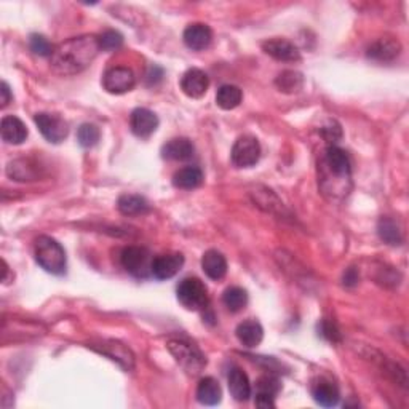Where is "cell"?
<instances>
[{"instance_id":"obj_35","label":"cell","mask_w":409,"mask_h":409,"mask_svg":"<svg viewBox=\"0 0 409 409\" xmlns=\"http://www.w3.org/2000/svg\"><path fill=\"white\" fill-rule=\"evenodd\" d=\"M318 331H320V336L326 339V341H330L332 344H336L341 341V331H339L337 325L335 321L331 320H321L320 325H318Z\"/></svg>"},{"instance_id":"obj_9","label":"cell","mask_w":409,"mask_h":409,"mask_svg":"<svg viewBox=\"0 0 409 409\" xmlns=\"http://www.w3.org/2000/svg\"><path fill=\"white\" fill-rule=\"evenodd\" d=\"M134 85H136V77H134L131 69L128 67H110L103 77L104 90L110 95H124V93L131 91Z\"/></svg>"},{"instance_id":"obj_24","label":"cell","mask_w":409,"mask_h":409,"mask_svg":"<svg viewBox=\"0 0 409 409\" xmlns=\"http://www.w3.org/2000/svg\"><path fill=\"white\" fill-rule=\"evenodd\" d=\"M203 183V173L198 167H184L173 176L174 187L183 190H192Z\"/></svg>"},{"instance_id":"obj_14","label":"cell","mask_w":409,"mask_h":409,"mask_svg":"<svg viewBox=\"0 0 409 409\" xmlns=\"http://www.w3.org/2000/svg\"><path fill=\"white\" fill-rule=\"evenodd\" d=\"M262 50L273 60L283 63H294L301 60V53L294 44L285 39H271L262 44Z\"/></svg>"},{"instance_id":"obj_38","label":"cell","mask_w":409,"mask_h":409,"mask_svg":"<svg viewBox=\"0 0 409 409\" xmlns=\"http://www.w3.org/2000/svg\"><path fill=\"white\" fill-rule=\"evenodd\" d=\"M358 271H356L355 267H350L346 271V273H344V285L349 286V288H352V286H355L356 283H358Z\"/></svg>"},{"instance_id":"obj_15","label":"cell","mask_w":409,"mask_h":409,"mask_svg":"<svg viewBox=\"0 0 409 409\" xmlns=\"http://www.w3.org/2000/svg\"><path fill=\"white\" fill-rule=\"evenodd\" d=\"M208 86H209L208 75L195 67L189 69V71L183 75V79H181V90L184 91V95L194 99L202 98L204 93L208 91Z\"/></svg>"},{"instance_id":"obj_1","label":"cell","mask_w":409,"mask_h":409,"mask_svg":"<svg viewBox=\"0 0 409 409\" xmlns=\"http://www.w3.org/2000/svg\"><path fill=\"white\" fill-rule=\"evenodd\" d=\"M99 50H101L99 40L91 34L69 39L55 46L50 58L51 71L58 75L80 74L96 60Z\"/></svg>"},{"instance_id":"obj_4","label":"cell","mask_w":409,"mask_h":409,"mask_svg":"<svg viewBox=\"0 0 409 409\" xmlns=\"http://www.w3.org/2000/svg\"><path fill=\"white\" fill-rule=\"evenodd\" d=\"M167 347L179 366L192 376L200 374L207 366V356L202 353V350L195 344L184 341V339H171V341H168Z\"/></svg>"},{"instance_id":"obj_26","label":"cell","mask_w":409,"mask_h":409,"mask_svg":"<svg viewBox=\"0 0 409 409\" xmlns=\"http://www.w3.org/2000/svg\"><path fill=\"white\" fill-rule=\"evenodd\" d=\"M117 208L119 212L125 216H138V214H145L149 213V203L141 195H134V194H124L120 195L119 202H117Z\"/></svg>"},{"instance_id":"obj_5","label":"cell","mask_w":409,"mask_h":409,"mask_svg":"<svg viewBox=\"0 0 409 409\" xmlns=\"http://www.w3.org/2000/svg\"><path fill=\"white\" fill-rule=\"evenodd\" d=\"M178 301L187 311H202L208 306V288L200 278L189 277L178 285Z\"/></svg>"},{"instance_id":"obj_22","label":"cell","mask_w":409,"mask_h":409,"mask_svg":"<svg viewBox=\"0 0 409 409\" xmlns=\"http://www.w3.org/2000/svg\"><path fill=\"white\" fill-rule=\"evenodd\" d=\"M229 381V390L233 398L237 401H247L251 396V384L248 381V376L245 374L240 368L233 366L227 376Z\"/></svg>"},{"instance_id":"obj_20","label":"cell","mask_w":409,"mask_h":409,"mask_svg":"<svg viewBox=\"0 0 409 409\" xmlns=\"http://www.w3.org/2000/svg\"><path fill=\"white\" fill-rule=\"evenodd\" d=\"M202 268L204 275L214 280V282L223 280L227 273V261L224 258V254L216 249L207 251L202 258Z\"/></svg>"},{"instance_id":"obj_16","label":"cell","mask_w":409,"mask_h":409,"mask_svg":"<svg viewBox=\"0 0 409 409\" xmlns=\"http://www.w3.org/2000/svg\"><path fill=\"white\" fill-rule=\"evenodd\" d=\"M183 39H184V44H186L187 48H190L194 51H202L212 45L213 32L207 25H202V22H194V25H189L186 27Z\"/></svg>"},{"instance_id":"obj_31","label":"cell","mask_w":409,"mask_h":409,"mask_svg":"<svg viewBox=\"0 0 409 409\" xmlns=\"http://www.w3.org/2000/svg\"><path fill=\"white\" fill-rule=\"evenodd\" d=\"M99 138H101V133H99V128L96 125L84 124L77 131V139L82 148H93V145L98 144Z\"/></svg>"},{"instance_id":"obj_25","label":"cell","mask_w":409,"mask_h":409,"mask_svg":"<svg viewBox=\"0 0 409 409\" xmlns=\"http://www.w3.org/2000/svg\"><path fill=\"white\" fill-rule=\"evenodd\" d=\"M7 174L15 181H34L39 178V167L29 159H20L8 163Z\"/></svg>"},{"instance_id":"obj_18","label":"cell","mask_w":409,"mask_h":409,"mask_svg":"<svg viewBox=\"0 0 409 409\" xmlns=\"http://www.w3.org/2000/svg\"><path fill=\"white\" fill-rule=\"evenodd\" d=\"M312 396L320 406L325 408L336 406L339 403V398H341L337 385L325 377H320L312 384Z\"/></svg>"},{"instance_id":"obj_33","label":"cell","mask_w":409,"mask_h":409,"mask_svg":"<svg viewBox=\"0 0 409 409\" xmlns=\"http://www.w3.org/2000/svg\"><path fill=\"white\" fill-rule=\"evenodd\" d=\"M29 46H31V50L39 56L51 58V55H53V51H55V46L48 42V39L40 36V34H32V36L29 37Z\"/></svg>"},{"instance_id":"obj_30","label":"cell","mask_w":409,"mask_h":409,"mask_svg":"<svg viewBox=\"0 0 409 409\" xmlns=\"http://www.w3.org/2000/svg\"><path fill=\"white\" fill-rule=\"evenodd\" d=\"M275 85L280 91L283 93H296L302 89L304 77L302 74L296 71H285L277 77Z\"/></svg>"},{"instance_id":"obj_23","label":"cell","mask_w":409,"mask_h":409,"mask_svg":"<svg viewBox=\"0 0 409 409\" xmlns=\"http://www.w3.org/2000/svg\"><path fill=\"white\" fill-rule=\"evenodd\" d=\"M237 337L245 347L253 349L256 346H259L262 342V337H264V330L259 321L256 320H247L237 326Z\"/></svg>"},{"instance_id":"obj_29","label":"cell","mask_w":409,"mask_h":409,"mask_svg":"<svg viewBox=\"0 0 409 409\" xmlns=\"http://www.w3.org/2000/svg\"><path fill=\"white\" fill-rule=\"evenodd\" d=\"M223 302L227 307V311L231 312H240L247 307L248 304V293L240 286H232V288H227L223 294Z\"/></svg>"},{"instance_id":"obj_36","label":"cell","mask_w":409,"mask_h":409,"mask_svg":"<svg viewBox=\"0 0 409 409\" xmlns=\"http://www.w3.org/2000/svg\"><path fill=\"white\" fill-rule=\"evenodd\" d=\"M321 134H323L326 141H328L330 144L332 143L335 144L337 139H341L342 136V130H341V126H339L337 122L335 120H330L328 124H326L323 128H321Z\"/></svg>"},{"instance_id":"obj_40","label":"cell","mask_w":409,"mask_h":409,"mask_svg":"<svg viewBox=\"0 0 409 409\" xmlns=\"http://www.w3.org/2000/svg\"><path fill=\"white\" fill-rule=\"evenodd\" d=\"M159 66H152L150 69H149V72H148V84L149 85H155L157 82H160L162 80V77H163V74L162 75H155V72L159 71Z\"/></svg>"},{"instance_id":"obj_28","label":"cell","mask_w":409,"mask_h":409,"mask_svg":"<svg viewBox=\"0 0 409 409\" xmlns=\"http://www.w3.org/2000/svg\"><path fill=\"white\" fill-rule=\"evenodd\" d=\"M243 93L237 85H223L216 93V103L224 110H232L240 106Z\"/></svg>"},{"instance_id":"obj_10","label":"cell","mask_w":409,"mask_h":409,"mask_svg":"<svg viewBox=\"0 0 409 409\" xmlns=\"http://www.w3.org/2000/svg\"><path fill=\"white\" fill-rule=\"evenodd\" d=\"M400 53L401 44L395 37H379L366 48V56L376 63H391Z\"/></svg>"},{"instance_id":"obj_34","label":"cell","mask_w":409,"mask_h":409,"mask_svg":"<svg viewBox=\"0 0 409 409\" xmlns=\"http://www.w3.org/2000/svg\"><path fill=\"white\" fill-rule=\"evenodd\" d=\"M256 389H258L256 394L275 396L280 391V389H282V384H280V381L275 376H272V374H266V376H262L258 381V384H256Z\"/></svg>"},{"instance_id":"obj_13","label":"cell","mask_w":409,"mask_h":409,"mask_svg":"<svg viewBox=\"0 0 409 409\" xmlns=\"http://www.w3.org/2000/svg\"><path fill=\"white\" fill-rule=\"evenodd\" d=\"M130 126L138 138H149L159 128V117L149 109L138 108L130 115Z\"/></svg>"},{"instance_id":"obj_19","label":"cell","mask_w":409,"mask_h":409,"mask_svg":"<svg viewBox=\"0 0 409 409\" xmlns=\"http://www.w3.org/2000/svg\"><path fill=\"white\" fill-rule=\"evenodd\" d=\"M0 134H2L5 143L21 144L27 138V126L22 124V120H20L18 117L7 115L4 117L2 124H0Z\"/></svg>"},{"instance_id":"obj_39","label":"cell","mask_w":409,"mask_h":409,"mask_svg":"<svg viewBox=\"0 0 409 409\" xmlns=\"http://www.w3.org/2000/svg\"><path fill=\"white\" fill-rule=\"evenodd\" d=\"M0 96H2V99H0V103L2 104H0V106L7 108L8 103L11 101V91L7 82H2V85H0Z\"/></svg>"},{"instance_id":"obj_6","label":"cell","mask_w":409,"mask_h":409,"mask_svg":"<svg viewBox=\"0 0 409 409\" xmlns=\"http://www.w3.org/2000/svg\"><path fill=\"white\" fill-rule=\"evenodd\" d=\"M150 253L143 247H126L122 251L120 262L128 273L136 278H148L152 275Z\"/></svg>"},{"instance_id":"obj_17","label":"cell","mask_w":409,"mask_h":409,"mask_svg":"<svg viewBox=\"0 0 409 409\" xmlns=\"http://www.w3.org/2000/svg\"><path fill=\"white\" fill-rule=\"evenodd\" d=\"M195 154V148L190 139L187 138H174L162 148V157L167 160L174 162H184L190 160Z\"/></svg>"},{"instance_id":"obj_37","label":"cell","mask_w":409,"mask_h":409,"mask_svg":"<svg viewBox=\"0 0 409 409\" xmlns=\"http://www.w3.org/2000/svg\"><path fill=\"white\" fill-rule=\"evenodd\" d=\"M256 406L259 408H275V396L264 395V394H256Z\"/></svg>"},{"instance_id":"obj_12","label":"cell","mask_w":409,"mask_h":409,"mask_svg":"<svg viewBox=\"0 0 409 409\" xmlns=\"http://www.w3.org/2000/svg\"><path fill=\"white\" fill-rule=\"evenodd\" d=\"M184 266V256L181 253L160 254L152 261V277L157 280L173 278Z\"/></svg>"},{"instance_id":"obj_11","label":"cell","mask_w":409,"mask_h":409,"mask_svg":"<svg viewBox=\"0 0 409 409\" xmlns=\"http://www.w3.org/2000/svg\"><path fill=\"white\" fill-rule=\"evenodd\" d=\"M91 349H95L99 353L106 355L110 360L117 361V363L126 371H131L134 368V355L131 353L130 349H126L124 346V344L115 341H103L93 344Z\"/></svg>"},{"instance_id":"obj_32","label":"cell","mask_w":409,"mask_h":409,"mask_svg":"<svg viewBox=\"0 0 409 409\" xmlns=\"http://www.w3.org/2000/svg\"><path fill=\"white\" fill-rule=\"evenodd\" d=\"M99 46L104 51H115L119 50L122 45H124V36L119 31H114V29H109V31H104L101 36L98 37Z\"/></svg>"},{"instance_id":"obj_21","label":"cell","mask_w":409,"mask_h":409,"mask_svg":"<svg viewBox=\"0 0 409 409\" xmlns=\"http://www.w3.org/2000/svg\"><path fill=\"white\" fill-rule=\"evenodd\" d=\"M197 400L204 406H216L221 403V385L214 377H203L197 385Z\"/></svg>"},{"instance_id":"obj_27","label":"cell","mask_w":409,"mask_h":409,"mask_svg":"<svg viewBox=\"0 0 409 409\" xmlns=\"http://www.w3.org/2000/svg\"><path fill=\"white\" fill-rule=\"evenodd\" d=\"M377 233L381 237V240L385 242L387 245H391V247H396L403 242V233H401V227L396 223L395 219L389 218H381L377 224Z\"/></svg>"},{"instance_id":"obj_3","label":"cell","mask_w":409,"mask_h":409,"mask_svg":"<svg viewBox=\"0 0 409 409\" xmlns=\"http://www.w3.org/2000/svg\"><path fill=\"white\" fill-rule=\"evenodd\" d=\"M34 256L37 264L53 275H63L66 272V251L55 238L40 235L34 243Z\"/></svg>"},{"instance_id":"obj_2","label":"cell","mask_w":409,"mask_h":409,"mask_svg":"<svg viewBox=\"0 0 409 409\" xmlns=\"http://www.w3.org/2000/svg\"><path fill=\"white\" fill-rule=\"evenodd\" d=\"M320 187L323 194L347 195L350 183V159L347 152L331 144L323 152L318 163Z\"/></svg>"},{"instance_id":"obj_8","label":"cell","mask_w":409,"mask_h":409,"mask_svg":"<svg viewBox=\"0 0 409 409\" xmlns=\"http://www.w3.org/2000/svg\"><path fill=\"white\" fill-rule=\"evenodd\" d=\"M34 122H36L40 133H42V136L48 143L60 144L67 138V134H69L67 124H66V120L61 119L60 115L40 112L34 117Z\"/></svg>"},{"instance_id":"obj_7","label":"cell","mask_w":409,"mask_h":409,"mask_svg":"<svg viewBox=\"0 0 409 409\" xmlns=\"http://www.w3.org/2000/svg\"><path fill=\"white\" fill-rule=\"evenodd\" d=\"M232 163L237 168L254 167L261 159V144L254 136H242L233 144L231 152Z\"/></svg>"}]
</instances>
